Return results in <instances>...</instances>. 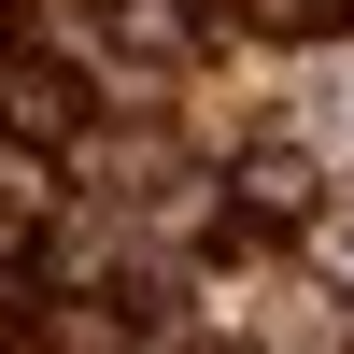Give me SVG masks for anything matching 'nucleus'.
<instances>
[{
	"label": "nucleus",
	"instance_id": "1",
	"mask_svg": "<svg viewBox=\"0 0 354 354\" xmlns=\"http://www.w3.org/2000/svg\"><path fill=\"white\" fill-rule=\"evenodd\" d=\"M85 113H100V85H85V57H43V43H15L0 57V128L15 142H85Z\"/></svg>",
	"mask_w": 354,
	"mask_h": 354
},
{
	"label": "nucleus",
	"instance_id": "2",
	"mask_svg": "<svg viewBox=\"0 0 354 354\" xmlns=\"http://www.w3.org/2000/svg\"><path fill=\"white\" fill-rule=\"evenodd\" d=\"M255 28H270V43H340L354 28V0H241Z\"/></svg>",
	"mask_w": 354,
	"mask_h": 354
},
{
	"label": "nucleus",
	"instance_id": "3",
	"mask_svg": "<svg viewBox=\"0 0 354 354\" xmlns=\"http://www.w3.org/2000/svg\"><path fill=\"white\" fill-rule=\"evenodd\" d=\"M241 213H312V156H241Z\"/></svg>",
	"mask_w": 354,
	"mask_h": 354
},
{
	"label": "nucleus",
	"instance_id": "4",
	"mask_svg": "<svg viewBox=\"0 0 354 354\" xmlns=\"http://www.w3.org/2000/svg\"><path fill=\"white\" fill-rule=\"evenodd\" d=\"M170 354H227V340H170Z\"/></svg>",
	"mask_w": 354,
	"mask_h": 354
}]
</instances>
